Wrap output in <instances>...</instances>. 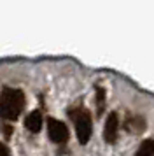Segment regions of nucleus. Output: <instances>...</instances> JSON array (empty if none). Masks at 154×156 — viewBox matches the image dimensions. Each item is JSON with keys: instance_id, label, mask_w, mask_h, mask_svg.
Masks as SVG:
<instances>
[{"instance_id": "f257e3e1", "label": "nucleus", "mask_w": 154, "mask_h": 156, "mask_svg": "<svg viewBox=\"0 0 154 156\" xmlns=\"http://www.w3.org/2000/svg\"><path fill=\"white\" fill-rule=\"evenodd\" d=\"M23 107H25L23 91L14 88H4L0 95V116L7 121H14L19 118Z\"/></svg>"}, {"instance_id": "f03ea898", "label": "nucleus", "mask_w": 154, "mask_h": 156, "mask_svg": "<svg viewBox=\"0 0 154 156\" xmlns=\"http://www.w3.org/2000/svg\"><path fill=\"white\" fill-rule=\"evenodd\" d=\"M70 119L75 125V133L81 144H86L93 133V125H91V116L86 109H72L68 112Z\"/></svg>"}, {"instance_id": "7ed1b4c3", "label": "nucleus", "mask_w": 154, "mask_h": 156, "mask_svg": "<svg viewBox=\"0 0 154 156\" xmlns=\"http://www.w3.org/2000/svg\"><path fill=\"white\" fill-rule=\"evenodd\" d=\"M47 133L49 139L56 144H65L68 139V128L65 123L54 119V118H49L47 119Z\"/></svg>"}, {"instance_id": "20e7f679", "label": "nucleus", "mask_w": 154, "mask_h": 156, "mask_svg": "<svg viewBox=\"0 0 154 156\" xmlns=\"http://www.w3.org/2000/svg\"><path fill=\"white\" fill-rule=\"evenodd\" d=\"M117 126H119L117 114L110 112L109 116H107L105 128H103V139H105V142H109V144H114V142H116V139H117Z\"/></svg>"}, {"instance_id": "39448f33", "label": "nucleus", "mask_w": 154, "mask_h": 156, "mask_svg": "<svg viewBox=\"0 0 154 156\" xmlns=\"http://www.w3.org/2000/svg\"><path fill=\"white\" fill-rule=\"evenodd\" d=\"M26 128L32 132V133H39L42 130V112L40 111H33V112L28 114L26 121H25Z\"/></svg>"}, {"instance_id": "423d86ee", "label": "nucleus", "mask_w": 154, "mask_h": 156, "mask_svg": "<svg viewBox=\"0 0 154 156\" xmlns=\"http://www.w3.org/2000/svg\"><path fill=\"white\" fill-rule=\"evenodd\" d=\"M135 156H154V140L152 139H147L140 144V147L137 149V154Z\"/></svg>"}, {"instance_id": "0eeeda50", "label": "nucleus", "mask_w": 154, "mask_h": 156, "mask_svg": "<svg viewBox=\"0 0 154 156\" xmlns=\"http://www.w3.org/2000/svg\"><path fill=\"white\" fill-rule=\"evenodd\" d=\"M126 128L135 132V133H138V132H142L145 128V121L142 119V118H131V119H128V123H126Z\"/></svg>"}, {"instance_id": "6e6552de", "label": "nucleus", "mask_w": 154, "mask_h": 156, "mask_svg": "<svg viewBox=\"0 0 154 156\" xmlns=\"http://www.w3.org/2000/svg\"><path fill=\"white\" fill-rule=\"evenodd\" d=\"M105 105V91L102 88H96V107H98V116L102 114Z\"/></svg>"}, {"instance_id": "1a4fd4ad", "label": "nucleus", "mask_w": 154, "mask_h": 156, "mask_svg": "<svg viewBox=\"0 0 154 156\" xmlns=\"http://www.w3.org/2000/svg\"><path fill=\"white\" fill-rule=\"evenodd\" d=\"M0 156H11L9 149L5 147V144H0Z\"/></svg>"}]
</instances>
